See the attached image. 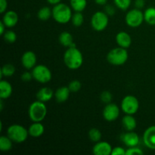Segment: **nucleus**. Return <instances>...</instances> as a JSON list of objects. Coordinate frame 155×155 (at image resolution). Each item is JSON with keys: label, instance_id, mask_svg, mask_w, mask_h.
Instances as JSON below:
<instances>
[{"label": "nucleus", "instance_id": "f3484780", "mask_svg": "<svg viewBox=\"0 0 155 155\" xmlns=\"http://www.w3.org/2000/svg\"><path fill=\"white\" fill-rule=\"evenodd\" d=\"M54 95V92L52 89L49 87H42L39 89L36 93V96L37 100L42 101V102H47L49 101L53 96Z\"/></svg>", "mask_w": 155, "mask_h": 155}, {"label": "nucleus", "instance_id": "a19ab883", "mask_svg": "<svg viewBox=\"0 0 155 155\" xmlns=\"http://www.w3.org/2000/svg\"><path fill=\"white\" fill-rule=\"evenodd\" d=\"M46 1L47 2L49 3L50 5H55L61 2V0H46Z\"/></svg>", "mask_w": 155, "mask_h": 155}, {"label": "nucleus", "instance_id": "7c9ffc66", "mask_svg": "<svg viewBox=\"0 0 155 155\" xmlns=\"http://www.w3.org/2000/svg\"><path fill=\"white\" fill-rule=\"evenodd\" d=\"M132 0H114V3L119 9L126 11L130 8Z\"/></svg>", "mask_w": 155, "mask_h": 155}, {"label": "nucleus", "instance_id": "79ce46f5", "mask_svg": "<svg viewBox=\"0 0 155 155\" xmlns=\"http://www.w3.org/2000/svg\"><path fill=\"white\" fill-rule=\"evenodd\" d=\"M94 1L98 5H104L107 3V0H94Z\"/></svg>", "mask_w": 155, "mask_h": 155}, {"label": "nucleus", "instance_id": "c756f323", "mask_svg": "<svg viewBox=\"0 0 155 155\" xmlns=\"http://www.w3.org/2000/svg\"><path fill=\"white\" fill-rule=\"evenodd\" d=\"M2 36L5 41L8 43H14L17 40V34L13 30H6Z\"/></svg>", "mask_w": 155, "mask_h": 155}, {"label": "nucleus", "instance_id": "e433bc0d", "mask_svg": "<svg viewBox=\"0 0 155 155\" xmlns=\"http://www.w3.org/2000/svg\"><path fill=\"white\" fill-rule=\"evenodd\" d=\"M8 8L7 0H0V13L3 14L6 12Z\"/></svg>", "mask_w": 155, "mask_h": 155}, {"label": "nucleus", "instance_id": "393cba45", "mask_svg": "<svg viewBox=\"0 0 155 155\" xmlns=\"http://www.w3.org/2000/svg\"><path fill=\"white\" fill-rule=\"evenodd\" d=\"M13 142L8 136H2L0 137V150L4 152L10 151L13 146Z\"/></svg>", "mask_w": 155, "mask_h": 155}, {"label": "nucleus", "instance_id": "b1692460", "mask_svg": "<svg viewBox=\"0 0 155 155\" xmlns=\"http://www.w3.org/2000/svg\"><path fill=\"white\" fill-rule=\"evenodd\" d=\"M144 19L149 25H155V8L149 7L144 12Z\"/></svg>", "mask_w": 155, "mask_h": 155}, {"label": "nucleus", "instance_id": "9b49d317", "mask_svg": "<svg viewBox=\"0 0 155 155\" xmlns=\"http://www.w3.org/2000/svg\"><path fill=\"white\" fill-rule=\"evenodd\" d=\"M36 54L33 51H25L21 57V64L27 70L33 69L36 65Z\"/></svg>", "mask_w": 155, "mask_h": 155}, {"label": "nucleus", "instance_id": "6e6552de", "mask_svg": "<svg viewBox=\"0 0 155 155\" xmlns=\"http://www.w3.org/2000/svg\"><path fill=\"white\" fill-rule=\"evenodd\" d=\"M139 109V101L137 98L129 95L124 97L121 101V110L125 114H135Z\"/></svg>", "mask_w": 155, "mask_h": 155}, {"label": "nucleus", "instance_id": "72a5a7b5", "mask_svg": "<svg viewBox=\"0 0 155 155\" xmlns=\"http://www.w3.org/2000/svg\"><path fill=\"white\" fill-rule=\"evenodd\" d=\"M144 154L143 151L141 148L136 147H131L127 149L126 151V155H142Z\"/></svg>", "mask_w": 155, "mask_h": 155}, {"label": "nucleus", "instance_id": "a211bd4d", "mask_svg": "<svg viewBox=\"0 0 155 155\" xmlns=\"http://www.w3.org/2000/svg\"><path fill=\"white\" fill-rule=\"evenodd\" d=\"M71 90L68 86H61L58 88L54 92V98L58 103H64L69 98Z\"/></svg>", "mask_w": 155, "mask_h": 155}, {"label": "nucleus", "instance_id": "ea45409f", "mask_svg": "<svg viewBox=\"0 0 155 155\" xmlns=\"http://www.w3.org/2000/svg\"><path fill=\"white\" fill-rule=\"evenodd\" d=\"M5 27H7L5 25V24L3 23V21H0V34H1V35L4 34L5 32L6 31Z\"/></svg>", "mask_w": 155, "mask_h": 155}, {"label": "nucleus", "instance_id": "2eb2a0df", "mask_svg": "<svg viewBox=\"0 0 155 155\" xmlns=\"http://www.w3.org/2000/svg\"><path fill=\"white\" fill-rule=\"evenodd\" d=\"M19 17L15 11H8L5 12L2 18V21L7 27H13L18 24Z\"/></svg>", "mask_w": 155, "mask_h": 155}, {"label": "nucleus", "instance_id": "7ed1b4c3", "mask_svg": "<svg viewBox=\"0 0 155 155\" xmlns=\"http://www.w3.org/2000/svg\"><path fill=\"white\" fill-rule=\"evenodd\" d=\"M46 114L47 107L45 102L37 100L29 106L28 115L33 122H42Z\"/></svg>", "mask_w": 155, "mask_h": 155}, {"label": "nucleus", "instance_id": "6ab92c4d", "mask_svg": "<svg viewBox=\"0 0 155 155\" xmlns=\"http://www.w3.org/2000/svg\"><path fill=\"white\" fill-rule=\"evenodd\" d=\"M13 88L12 84L6 80H2L0 81V98L7 99L12 95Z\"/></svg>", "mask_w": 155, "mask_h": 155}, {"label": "nucleus", "instance_id": "bb28decb", "mask_svg": "<svg viewBox=\"0 0 155 155\" xmlns=\"http://www.w3.org/2000/svg\"><path fill=\"white\" fill-rule=\"evenodd\" d=\"M15 73V68L12 64H6L2 66L1 69V77H10L13 76Z\"/></svg>", "mask_w": 155, "mask_h": 155}, {"label": "nucleus", "instance_id": "423d86ee", "mask_svg": "<svg viewBox=\"0 0 155 155\" xmlns=\"http://www.w3.org/2000/svg\"><path fill=\"white\" fill-rule=\"evenodd\" d=\"M109 24V16L103 12H96L91 18V26L95 31L101 32L107 28Z\"/></svg>", "mask_w": 155, "mask_h": 155}, {"label": "nucleus", "instance_id": "cd10ccee", "mask_svg": "<svg viewBox=\"0 0 155 155\" xmlns=\"http://www.w3.org/2000/svg\"><path fill=\"white\" fill-rule=\"evenodd\" d=\"M88 136H89V139L91 141H92L94 142H98L99 141H101L102 134H101V131L98 129L92 128L89 131Z\"/></svg>", "mask_w": 155, "mask_h": 155}, {"label": "nucleus", "instance_id": "9d476101", "mask_svg": "<svg viewBox=\"0 0 155 155\" xmlns=\"http://www.w3.org/2000/svg\"><path fill=\"white\" fill-rule=\"evenodd\" d=\"M120 112V107L117 104L108 103L103 109L102 115L106 121L113 122L119 117Z\"/></svg>", "mask_w": 155, "mask_h": 155}, {"label": "nucleus", "instance_id": "4468645a", "mask_svg": "<svg viewBox=\"0 0 155 155\" xmlns=\"http://www.w3.org/2000/svg\"><path fill=\"white\" fill-rule=\"evenodd\" d=\"M142 138L147 148L155 150V125L148 127L144 133Z\"/></svg>", "mask_w": 155, "mask_h": 155}, {"label": "nucleus", "instance_id": "a878e982", "mask_svg": "<svg viewBox=\"0 0 155 155\" xmlns=\"http://www.w3.org/2000/svg\"><path fill=\"white\" fill-rule=\"evenodd\" d=\"M37 17L40 21H47L52 17V9L47 6L42 7L38 11Z\"/></svg>", "mask_w": 155, "mask_h": 155}, {"label": "nucleus", "instance_id": "c9c22d12", "mask_svg": "<svg viewBox=\"0 0 155 155\" xmlns=\"http://www.w3.org/2000/svg\"><path fill=\"white\" fill-rule=\"evenodd\" d=\"M21 78L24 82H29L30 80H31L32 79H33V77L32 72L30 73L29 72V71H25V72H24L21 74Z\"/></svg>", "mask_w": 155, "mask_h": 155}, {"label": "nucleus", "instance_id": "dca6fc26", "mask_svg": "<svg viewBox=\"0 0 155 155\" xmlns=\"http://www.w3.org/2000/svg\"><path fill=\"white\" fill-rule=\"evenodd\" d=\"M116 42L120 47L127 49L132 44V38L127 32L120 31L116 35Z\"/></svg>", "mask_w": 155, "mask_h": 155}, {"label": "nucleus", "instance_id": "2f4dec72", "mask_svg": "<svg viewBox=\"0 0 155 155\" xmlns=\"http://www.w3.org/2000/svg\"><path fill=\"white\" fill-rule=\"evenodd\" d=\"M82 87V85L80 81L77 80H72L71 82H70L69 85H68V88L71 90V92H77L80 90Z\"/></svg>", "mask_w": 155, "mask_h": 155}, {"label": "nucleus", "instance_id": "4c0bfd02", "mask_svg": "<svg viewBox=\"0 0 155 155\" xmlns=\"http://www.w3.org/2000/svg\"><path fill=\"white\" fill-rule=\"evenodd\" d=\"M105 13L108 16H113L115 14V8L112 5H107L105 7Z\"/></svg>", "mask_w": 155, "mask_h": 155}, {"label": "nucleus", "instance_id": "473e14b6", "mask_svg": "<svg viewBox=\"0 0 155 155\" xmlns=\"http://www.w3.org/2000/svg\"><path fill=\"white\" fill-rule=\"evenodd\" d=\"M100 99L105 104L110 103V101H112V94L109 91H104L100 95Z\"/></svg>", "mask_w": 155, "mask_h": 155}, {"label": "nucleus", "instance_id": "ddd939ff", "mask_svg": "<svg viewBox=\"0 0 155 155\" xmlns=\"http://www.w3.org/2000/svg\"><path fill=\"white\" fill-rule=\"evenodd\" d=\"M113 148L105 141H99L96 142L92 148V152L95 155H111Z\"/></svg>", "mask_w": 155, "mask_h": 155}, {"label": "nucleus", "instance_id": "412c9836", "mask_svg": "<svg viewBox=\"0 0 155 155\" xmlns=\"http://www.w3.org/2000/svg\"><path fill=\"white\" fill-rule=\"evenodd\" d=\"M58 41L63 46L66 47V48L76 46L72 34L68 31H64L61 33L58 37Z\"/></svg>", "mask_w": 155, "mask_h": 155}, {"label": "nucleus", "instance_id": "20e7f679", "mask_svg": "<svg viewBox=\"0 0 155 155\" xmlns=\"http://www.w3.org/2000/svg\"><path fill=\"white\" fill-rule=\"evenodd\" d=\"M129 58L127 48L117 47L110 50L107 54V60L110 64L114 66H121L127 61Z\"/></svg>", "mask_w": 155, "mask_h": 155}, {"label": "nucleus", "instance_id": "1a4fd4ad", "mask_svg": "<svg viewBox=\"0 0 155 155\" xmlns=\"http://www.w3.org/2000/svg\"><path fill=\"white\" fill-rule=\"evenodd\" d=\"M144 21V13L139 8L131 9L127 12L125 17L126 24L133 28L142 25Z\"/></svg>", "mask_w": 155, "mask_h": 155}, {"label": "nucleus", "instance_id": "f704fd0d", "mask_svg": "<svg viewBox=\"0 0 155 155\" xmlns=\"http://www.w3.org/2000/svg\"><path fill=\"white\" fill-rule=\"evenodd\" d=\"M126 151L127 150H125L122 147L117 146L112 149L111 155H126Z\"/></svg>", "mask_w": 155, "mask_h": 155}, {"label": "nucleus", "instance_id": "4be33fe9", "mask_svg": "<svg viewBox=\"0 0 155 155\" xmlns=\"http://www.w3.org/2000/svg\"><path fill=\"white\" fill-rule=\"evenodd\" d=\"M122 124L127 131H133L136 128L137 122L132 114H126L122 119Z\"/></svg>", "mask_w": 155, "mask_h": 155}, {"label": "nucleus", "instance_id": "f8f14e48", "mask_svg": "<svg viewBox=\"0 0 155 155\" xmlns=\"http://www.w3.org/2000/svg\"><path fill=\"white\" fill-rule=\"evenodd\" d=\"M120 139L128 148L138 146L139 144V136L133 131H127L120 136Z\"/></svg>", "mask_w": 155, "mask_h": 155}, {"label": "nucleus", "instance_id": "39448f33", "mask_svg": "<svg viewBox=\"0 0 155 155\" xmlns=\"http://www.w3.org/2000/svg\"><path fill=\"white\" fill-rule=\"evenodd\" d=\"M7 136L15 143H22L28 137V130L20 124H12L8 128Z\"/></svg>", "mask_w": 155, "mask_h": 155}, {"label": "nucleus", "instance_id": "0eeeda50", "mask_svg": "<svg viewBox=\"0 0 155 155\" xmlns=\"http://www.w3.org/2000/svg\"><path fill=\"white\" fill-rule=\"evenodd\" d=\"M32 74L35 80L40 83H47L51 80V72L49 68L43 64L36 65L32 70Z\"/></svg>", "mask_w": 155, "mask_h": 155}, {"label": "nucleus", "instance_id": "f257e3e1", "mask_svg": "<svg viewBox=\"0 0 155 155\" xmlns=\"http://www.w3.org/2000/svg\"><path fill=\"white\" fill-rule=\"evenodd\" d=\"M64 62L69 69H79L83 63V54L76 46L70 47L64 54Z\"/></svg>", "mask_w": 155, "mask_h": 155}, {"label": "nucleus", "instance_id": "f03ea898", "mask_svg": "<svg viewBox=\"0 0 155 155\" xmlns=\"http://www.w3.org/2000/svg\"><path fill=\"white\" fill-rule=\"evenodd\" d=\"M72 10L71 6L65 3L60 2L53 7L52 18L58 24H68L72 18Z\"/></svg>", "mask_w": 155, "mask_h": 155}, {"label": "nucleus", "instance_id": "58836bf2", "mask_svg": "<svg viewBox=\"0 0 155 155\" xmlns=\"http://www.w3.org/2000/svg\"><path fill=\"white\" fill-rule=\"evenodd\" d=\"M145 4V0H136L135 1V5H136V8L142 9V8H144Z\"/></svg>", "mask_w": 155, "mask_h": 155}, {"label": "nucleus", "instance_id": "aec40b11", "mask_svg": "<svg viewBox=\"0 0 155 155\" xmlns=\"http://www.w3.org/2000/svg\"><path fill=\"white\" fill-rule=\"evenodd\" d=\"M45 131L44 126L41 122H33L28 128L29 136L33 138H39L42 136Z\"/></svg>", "mask_w": 155, "mask_h": 155}, {"label": "nucleus", "instance_id": "c85d7f7f", "mask_svg": "<svg viewBox=\"0 0 155 155\" xmlns=\"http://www.w3.org/2000/svg\"><path fill=\"white\" fill-rule=\"evenodd\" d=\"M71 22L75 27H80L84 22V16L82 12H75L71 18Z\"/></svg>", "mask_w": 155, "mask_h": 155}, {"label": "nucleus", "instance_id": "5701e85b", "mask_svg": "<svg viewBox=\"0 0 155 155\" xmlns=\"http://www.w3.org/2000/svg\"><path fill=\"white\" fill-rule=\"evenodd\" d=\"M70 6L75 12H83L87 6V0H70Z\"/></svg>", "mask_w": 155, "mask_h": 155}]
</instances>
